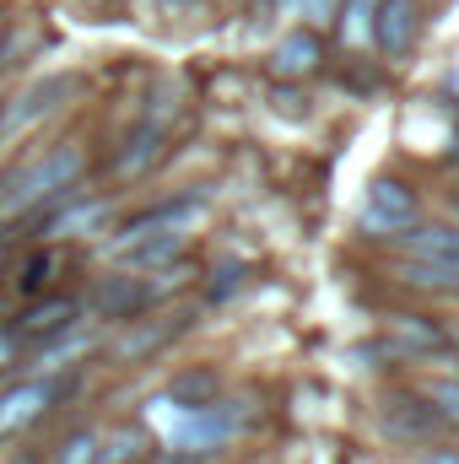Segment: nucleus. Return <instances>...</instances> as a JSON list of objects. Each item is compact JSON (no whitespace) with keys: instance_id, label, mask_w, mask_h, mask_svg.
I'll return each mask as SVG.
<instances>
[{"instance_id":"obj_1","label":"nucleus","mask_w":459,"mask_h":464,"mask_svg":"<svg viewBox=\"0 0 459 464\" xmlns=\"http://www.w3.org/2000/svg\"><path fill=\"white\" fill-rule=\"evenodd\" d=\"M146 432H151V443L157 449H173V454H195V459H222L232 443L249 432V421H254V405L249 400H238V394H222L217 405H200V411H179V405H168L162 394H151L146 405H141V416H135Z\"/></svg>"},{"instance_id":"obj_2","label":"nucleus","mask_w":459,"mask_h":464,"mask_svg":"<svg viewBox=\"0 0 459 464\" xmlns=\"http://www.w3.org/2000/svg\"><path fill=\"white\" fill-rule=\"evenodd\" d=\"M87 173H93V146L82 135H65L54 146H38V151L5 162L0 168V222L5 227L27 222L33 211H44L60 189H71Z\"/></svg>"},{"instance_id":"obj_3","label":"nucleus","mask_w":459,"mask_h":464,"mask_svg":"<svg viewBox=\"0 0 459 464\" xmlns=\"http://www.w3.org/2000/svg\"><path fill=\"white\" fill-rule=\"evenodd\" d=\"M82 394H87V367L65 372V378H27L22 372V378L0 383V449L33 438L44 421H54L60 411H71Z\"/></svg>"},{"instance_id":"obj_4","label":"nucleus","mask_w":459,"mask_h":464,"mask_svg":"<svg viewBox=\"0 0 459 464\" xmlns=\"http://www.w3.org/2000/svg\"><path fill=\"white\" fill-rule=\"evenodd\" d=\"M82 92V76L71 71H49V76H27L5 103H0V151H11L16 140H33L54 114L71 109V98Z\"/></svg>"},{"instance_id":"obj_5","label":"nucleus","mask_w":459,"mask_h":464,"mask_svg":"<svg viewBox=\"0 0 459 464\" xmlns=\"http://www.w3.org/2000/svg\"><path fill=\"white\" fill-rule=\"evenodd\" d=\"M195 319H200L195 308H151L146 319H135V324H124V330H109L98 356H103L109 367L151 362V356H162L173 341H184V335L195 330Z\"/></svg>"},{"instance_id":"obj_6","label":"nucleus","mask_w":459,"mask_h":464,"mask_svg":"<svg viewBox=\"0 0 459 464\" xmlns=\"http://www.w3.org/2000/svg\"><path fill=\"white\" fill-rule=\"evenodd\" d=\"M82 270V254L76 248H60V243H16L11 265H5V292L16 303H38L49 292L65 286V276Z\"/></svg>"},{"instance_id":"obj_7","label":"nucleus","mask_w":459,"mask_h":464,"mask_svg":"<svg viewBox=\"0 0 459 464\" xmlns=\"http://www.w3.org/2000/svg\"><path fill=\"white\" fill-rule=\"evenodd\" d=\"M157 303H151V286L141 276H124V270H103L82 286V314L109 335V330H124L135 319H146Z\"/></svg>"},{"instance_id":"obj_8","label":"nucleus","mask_w":459,"mask_h":464,"mask_svg":"<svg viewBox=\"0 0 459 464\" xmlns=\"http://www.w3.org/2000/svg\"><path fill=\"white\" fill-rule=\"evenodd\" d=\"M87 314H82V286H60V292H49V297H38V303H16V314H5V330L16 335V346L33 351L49 346V341H60L71 324H82Z\"/></svg>"},{"instance_id":"obj_9","label":"nucleus","mask_w":459,"mask_h":464,"mask_svg":"<svg viewBox=\"0 0 459 464\" xmlns=\"http://www.w3.org/2000/svg\"><path fill=\"white\" fill-rule=\"evenodd\" d=\"M422 227V200H416V189L411 184H400V179H378L367 195H362V206H356V232L362 237H405V232Z\"/></svg>"},{"instance_id":"obj_10","label":"nucleus","mask_w":459,"mask_h":464,"mask_svg":"<svg viewBox=\"0 0 459 464\" xmlns=\"http://www.w3.org/2000/svg\"><path fill=\"white\" fill-rule=\"evenodd\" d=\"M162 162H168V130L135 119V124L119 130V140L109 146V157H103V179H114V184H141V179H151Z\"/></svg>"},{"instance_id":"obj_11","label":"nucleus","mask_w":459,"mask_h":464,"mask_svg":"<svg viewBox=\"0 0 459 464\" xmlns=\"http://www.w3.org/2000/svg\"><path fill=\"white\" fill-rule=\"evenodd\" d=\"M378 427L389 432V443H416V449H427L444 421L433 416V405H427L422 394H389L384 411H378Z\"/></svg>"},{"instance_id":"obj_12","label":"nucleus","mask_w":459,"mask_h":464,"mask_svg":"<svg viewBox=\"0 0 459 464\" xmlns=\"http://www.w3.org/2000/svg\"><path fill=\"white\" fill-rule=\"evenodd\" d=\"M422 38V0H378L373 11V44L389 60H405Z\"/></svg>"},{"instance_id":"obj_13","label":"nucleus","mask_w":459,"mask_h":464,"mask_svg":"<svg viewBox=\"0 0 459 464\" xmlns=\"http://www.w3.org/2000/svg\"><path fill=\"white\" fill-rule=\"evenodd\" d=\"M319 60H325V44H319V33H308V27H292L276 49H270V76L276 82H303V76H314L319 71Z\"/></svg>"},{"instance_id":"obj_14","label":"nucleus","mask_w":459,"mask_h":464,"mask_svg":"<svg viewBox=\"0 0 459 464\" xmlns=\"http://www.w3.org/2000/svg\"><path fill=\"white\" fill-rule=\"evenodd\" d=\"M384 335L405 356H433V351H449V330L438 319H422V314H389Z\"/></svg>"},{"instance_id":"obj_15","label":"nucleus","mask_w":459,"mask_h":464,"mask_svg":"<svg viewBox=\"0 0 459 464\" xmlns=\"http://www.w3.org/2000/svg\"><path fill=\"white\" fill-rule=\"evenodd\" d=\"M162 400H168V405H179V411L217 405V400H222V372H217V367H179V372L168 378Z\"/></svg>"},{"instance_id":"obj_16","label":"nucleus","mask_w":459,"mask_h":464,"mask_svg":"<svg viewBox=\"0 0 459 464\" xmlns=\"http://www.w3.org/2000/svg\"><path fill=\"white\" fill-rule=\"evenodd\" d=\"M44 49H49V38H44L38 16L11 22V27H5V38H0V82H5V76H16V71H27L33 60H44Z\"/></svg>"},{"instance_id":"obj_17","label":"nucleus","mask_w":459,"mask_h":464,"mask_svg":"<svg viewBox=\"0 0 459 464\" xmlns=\"http://www.w3.org/2000/svg\"><path fill=\"white\" fill-rule=\"evenodd\" d=\"M151 432L141 421H109L103 443H98V464H146L151 459Z\"/></svg>"},{"instance_id":"obj_18","label":"nucleus","mask_w":459,"mask_h":464,"mask_svg":"<svg viewBox=\"0 0 459 464\" xmlns=\"http://www.w3.org/2000/svg\"><path fill=\"white\" fill-rule=\"evenodd\" d=\"M98 443H103L98 421H71L60 438L44 443V464H98Z\"/></svg>"},{"instance_id":"obj_19","label":"nucleus","mask_w":459,"mask_h":464,"mask_svg":"<svg viewBox=\"0 0 459 464\" xmlns=\"http://www.w3.org/2000/svg\"><path fill=\"white\" fill-rule=\"evenodd\" d=\"M395 281H400V286H416V292L459 297V270L438 265V259H395Z\"/></svg>"},{"instance_id":"obj_20","label":"nucleus","mask_w":459,"mask_h":464,"mask_svg":"<svg viewBox=\"0 0 459 464\" xmlns=\"http://www.w3.org/2000/svg\"><path fill=\"white\" fill-rule=\"evenodd\" d=\"M243 286H249V265H238V259H222V265L200 270V303H206V308H222V303H232Z\"/></svg>"},{"instance_id":"obj_21","label":"nucleus","mask_w":459,"mask_h":464,"mask_svg":"<svg viewBox=\"0 0 459 464\" xmlns=\"http://www.w3.org/2000/svg\"><path fill=\"white\" fill-rule=\"evenodd\" d=\"M373 11H378V0H346L341 11H336L341 44H351V49H367L373 44Z\"/></svg>"},{"instance_id":"obj_22","label":"nucleus","mask_w":459,"mask_h":464,"mask_svg":"<svg viewBox=\"0 0 459 464\" xmlns=\"http://www.w3.org/2000/svg\"><path fill=\"white\" fill-rule=\"evenodd\" d=\"M270 11H281V16H303V27L314 33L319 22H336V11H341V0H265Z\"/></svg>"},{"instance_id":"obj_23","label":"nucleus","mask_w":459,"mask_h":464,"mask_svg":"<svg viewBox=\"0 0 459 464\" xmlns=\"http://www.w3.org/2000/svg\"><path fill=\"white\" fill-rule=\"evenodd\" d=\"M422 400L433 405V416H438L444 427H459V378H433V383L422 389Z\"/></svg>"},{"instance_id":"obj_24","label":"nucleus","mask_w":459,"mask_h":464,"mask_svg":"<svg viewBox=\"0 0 459 464\" xmlns=\"http://www.w3.org/2000/svg\"><path fill=\"white\" fill-rule=\"evenodd\" d=\"M270 109H276L281 119H308V92H303V87L276 82V87H270Z\"/></svg>"},{"instance_id":"obj_25","label":"nucleus","mask_w":459,"mask_h":464,"mask_svg":"<svg viewBox=\"0 0 459 464\" xmlns=\"http://www.w3.org/2000/svg\"><path fill=\"white\" fill-rule=\"evenodd\" d=\"M22 362H27V351L16 346V335L5 330V314H0V383L22 378Z\"/></svg>"},{"instance_id":"obj_26","label":"nucleus","mask_w":459,"mask_h":464,"mask_svg":"<svg viewBox=\"0 0 459 464\" xmlns=\"http://www.w3.org/2000/svg\"><path fill=\"white\" fill-rule=\"evenodd\" d=\"M351 356H356V362H367V367H389V362H405V351L395 346L389 335H384V341H362V346L351 351Z\"/></svg>"},{"instance_id":"obj_27","label":"nucleus","mask_w":459,"mask_h":464,"mask_svg":"<svg viewBox=\"0 0 459 464\" xmlns=\"http://www.w3.org/2000/svg\"><path fill=\"white\" fill-rule=\"evenodd\" d=\"M411 464H459V449H438V443H427V449H416V459Z\"/></svg>"},{"instance_id":"obj_28","label":"nucleus","mask_w":459,"mask_h":464,"mask_svg":"<svg viewBox=\"0 0 459 464\" xmlns=\"http://www.w3.org/2000/svg\"><path fill=\"white\" fill-rule=\"evenodd\" d=\"M146 464H211V459H195V454H173V449H151Z\"/></svg>"},{"instance_id":"obj_29","label":"nucleus","mask_w":459,"mask_h":464,"mask_svg":"<svg viewBox=\"0 0 459 464\" xmlns=\"http://www.w3.org/2000/svg\"><path fill=\"white\" fill-rule=\"evenodd\" d=\"M151 5H157L162 16H190V11H195L200 0H151Z\"/></svg>"},{"instance_id":"obj_30","label":"nucleus","mask_w":459,"mask_h":464,"mask_svg":"<svg viewBox=\"0 0 459 464\" xmlns=\"http://www.w3.org/2000/svg\"><path fill=\"white\" fill-rule=\"evenodd\" d=\"M11 254H16V232L0 222V276H5V265H11Z\"/></svg>"},{"instance_id":"obj_31","label":"nucleus","mask_w":459,"mask_h":464,"mask_svg":"<svg viewBox=\"0 0 459 464\" xmlns=\"http://www.w3.org/2000/svg\"><path fill=\"white\" fill-rule=\"evenodd\" d=\"M11 22H16V16H11V5L0 0V38H5V27H11Z\"/></svg>"},{"instance_id":"obj_32","label":"nucleus","mask_w":459,"mask_h":464,"mask_svg":"<svg viewBox=\"0 0 459 464\" xmlns=\"http://www.w3.org/2000/svg\"><path fill=\"white\" fill-rule=\"evenodd\" d=\"M0 103H5V87H0Z\"/></svg>"}]
</instances>
